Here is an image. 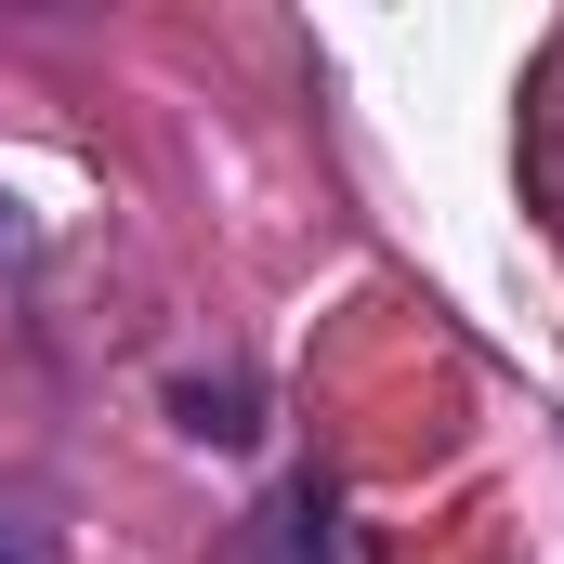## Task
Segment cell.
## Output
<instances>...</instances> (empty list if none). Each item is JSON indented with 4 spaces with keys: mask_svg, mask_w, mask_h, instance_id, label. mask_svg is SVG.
<instances>
[{
    "mask_svg": "<svg viewBox=\"0 0 564 564\" xmlns=\"http://www.w3.org/2000/svg\"><path fill=\"white\" fill-rule=\"evenodd\" d=\"M224 564H341V499H328L315 473H289L276 499L237 525V552H224Z\"/></svg>",
    "mask_w": 564,
    "mask_h": 564,
    "instance_id": "cell-1",
    "label": "cell"
},
{
    "mask_svg": "<svg viewBox=\"0 0 564 564\" xmlns=\"http://www.w3.org/2000/svg\"><path fill=\"white\" fill-rule=\"evenodd\" d=\"M171 433L250 446V433H263V381H250V368H184V381H171Z\"/></svg>",
    "mask_w": 564,
    "mask_h": 564,
    "instance_id": "cell-2",
    "label": "cell"
},
{
    "mask_svg": "<svg viewBox=\"0 0 564 564\" xmlns=\"http://www.w3.org/2000/svg\"><path fill=\"white\" fill-rule=\"evenodd\" d=\"M0 564H53V539H40V512H26V499H0Z\"/></svg>",
    "mask_w": 564,
    "mask_h": 564,
    "instance_id": "cell-3",
    "label": "cell"
},
{
    "mask_svg": "<svg viewBox=\"0 0 564 564\" xmlns=\"http://www.w3.org/2000/svg\"><path fill=\"white\" fill-rule=\"evenodd\" d=\"M0 263H26V224H13V197H0Z\"/></svg>",
    "mask_w": 564,
    "mask_h": 564,
    "instance_id": "cell-4",
    "label": "cell"
}]
</instances>
